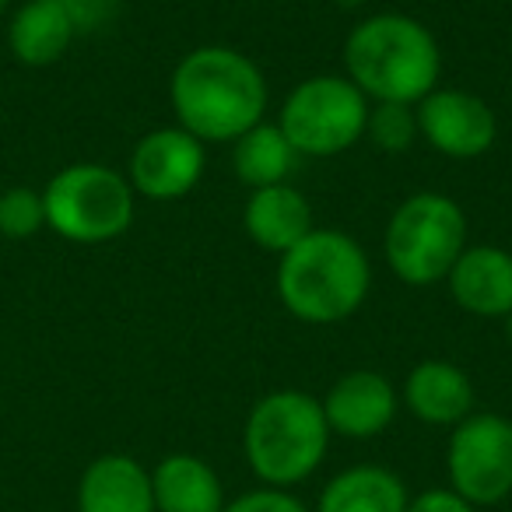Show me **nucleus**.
<instances>
[{
	"instance_id": "f257e3e1",
	"label": "nucleus",
	"mask_w": 512,
	"mask_h": 512,
	"mask_svg": "<svg viewBox=\"0 0 512 512\" xmlns=\"http://www.w3.org/2000/svg\"><path fill=\"white\" fill-rule=\"evenodd\" d=\"M267 78L253 57L235 46H197L169 78V106L176 127L200 144H232L249 127L264 123Z\"/></svg>"
},
{
	"instance_id": "f03ea898",
	"label": "nucleus",
	"mask_w": 512,
	"mask_h": 512,
	"mask_svg": "<svg viewBox=\"0 0 512 512\" xmlns=\"http://www.w3.org/2000/svg\"><path fill=\"white\" fill-rule=\"evenodd\" d=\"M278 302L309 327H334L365 306L372 264L365 246L341 228H313L278 256Z\"/></svg>"
},
{
	"instance_id": "7ed1b4c3",
	"label": "nucleus",
	"mask_w": 512,
	"mask_h": 512,
	"mask_svg": "<svg viewBox=\"0 0 512 512\" xmlns=\"http://www.w3.org/2000/svg\"><path fill=\"white\" fill-rule=\"evenodd\" d=\"M344 78L369 102L418 106L439 88V39L425 22L400 11L369 15L344 39Z\"/></svg>"
},
{
	"instance_id": "20e7f679",
	"label": "nucleus",
	"mask_w": 512,
	"mask_h": 512,
	"mask_svg": "<svg viewBox=\"0 0 512 512\" xmlns=\"http://www.w3.org/2000/svg\"><path fill=\"white\" fill-rule=\"evenodd\" d=\"M330 439L320 397L306 390L264 393L242 425V453L264 488L292 491L309 481L327 460Z\"/></svg>"
},
{
	"instance_id": "39448f33",
	"label": "nucleus",
	"mask_w": 512,
	"mask_h": 512,
	"mask_svg": "<svg viewBox=\"0 0 512 512\" xmlns=\"http://www.w3.org/2000/svg\"><path fill=\"white\" fill-rule=\"evenodd\" d=\"M463 249H467V214L449 193H411L386 221V267L407 288L442 285Z\"/></svg>"
},
{
	"instance_id": "423d86ee",
	"label": "nucleus",
	"mask_w": 512,
	"mask_h": 512,
	"mask_svg": "<svg viewBox=\"0 0 512 512\" xmlns=\"http://www.w3.org/2000/svg\"><path fill=\"white\" fill-rule=\"evenodd\" d=\"M46 228L67 242L99 246L134 225L137 193L120 169L102 162H74L43 186Z\"/></svg>"
},
{
	"instance_id": "0eeeda50",
	"label": "nucleus",
	"mask_w": 512,
	"mask_h": 512,
	"mask_svg": "<svg viewBox=\"0 0 512 512\" xmlns=\"http://www.w3.org/2000/svg\"><path fill=\"white\" fill-rule=\"evenodd\" d=\"M369 106L344 74H313L285 95L274 123L299 158H334L365 137Z\"/></svg>"
},
{
	"instance_id": "6e6552de",
	"label": "nucleus",
	"mask_w": 512,
	"mask_h": 512,
	"mask_svg": "<svg viewBox=\"0 0 512 512\" xmlns=\"http://www.w3.org/2000/svg\"><path fill=\"white\" fill-rule=\"evenodd\" d=\"M446 477L474 509L502 505L512 495V421L495 411H474L446 442Z\"/></svg>"
},
{
	"instance_id": "1a4fd4ad",
	"label": "nucleus",
	"mask_w": 512,
	"mask_h": 512,
	"mask_svg": "<svg viewBox=\"0 0 512 512\" xmlns=\"http://www.w3.org/2000/svg\"><path fill=\"white\" fill-rule=\"evenodd\" d=\"M207 151L193 134L183 127H158L148 130L134 144L127 162V183L134 186L137 197L151 204H172L193 193V186L204 179Z\"/></svg>"
},
{
	"instance_id": "9d476101",
	"label": "nucleus",
	"mask_w": 512,
	"mask_h": 512,
	"mask_svg": "<svg viewBox=\"0 0 512 512\" xmlns=\"http://www.w3.org/2000/svg\"><path fill=\"white\" fill-rule=\"evenodd\" d=\"M414 113H418L421 141L456 162L488 155L498 137L495 109L481 95L463 88H435L414 106Z\"/></svg>"
},
{
	"instance_id": "9b49d317",
	"label": "nucleus",
	"mask_w": 512,
	"mask_h": 512,
	"mask_svg": "<svg viewBox=\"0 0 512 512\" xmlns=\"http://www.w3.org/2000/svg\"><path fill=\"white\" fill-rule=\"evenodd\" d=\"M320 404L330 435L365 442L383 435L393 425V418L400 411V393L383 372L355 369L334 379V386L323 393Z\"/></svg>"
},
{
	"instance_id": "f8f14e48",
	"label": "nucleus",
	"mask_w": 512,
	"mask_h": 512,
	"mask_svg": "<svg viewBox=\"0 0 512 512\" xmlns=\"http://www.w3.org/2000/svg\"><path fill=\"white\" fill-rule=\"evenodd\" d=\"M442 285L463 313L477 320H502L512 309V253L495 242H467Z\"/></svg>"
},
{
	"instance_id": "ddd939ff",
	"label": "nucleus",
	"mask_w": 512,
	"mask_h": 512,
	"mask_svg": "<svg viewBox=\"0 0 512 512\" xmlns=\"http://www.w3.org/2000/svg\"><path fill=\"white\" fill-rule=\"evenodd\" d=\"M404 407L432 428H456L474 414V383L460 365L425 358L404 379Z\"/></svg>"
},
{
	"instance_id": "4468645a",
	"label": "nucleus",
	"mask_w": 512,
	"mask_h": 512,
	"mask_svg": "<svg viewBox=\"0 0 512 512\" xmlns=\"http://www.w3.org/2000/svg\"><path fill=\"white\" fill-rule=\"evenodd\" d=\"M242 228H246L253 246L281 256L316 228L313 204L292 183L249 190V200L242 207Z\"/></svg>"
},
{
	"instance_id": "2eb2a0df",
	"label": "nucleus",
	"mask_w": 512,
	"mask_h": 512,
	"mask_svg": "<svg viewBox=\"0 0 512 512\" xmlns=\"http://www.w3.org/2000/svg\"><path fill=\"white\" fill-rule=\"evenodd\" d=\"M78 512H155L151 470L127 453H102L78 481Z\"/></svg>"
},
{
	"instance_id": "dca6fc26",
	"label": "nucleus",
	"mask_w": 512,
	"mask_h": 512,
	"mask_svg": "<svg viewBox=\"0 0 512 512\" xmlns=\"http://www.w3.org/2000/svg\"><path fill=\"white\" fill-rule=\"evenodd\" d=\"M155 512H225V484L218 470L193 453H169L151 470Z\"/></svg>"
},
{
	"instance_id": "f3484780",
	"label": "nucleus",
	"mask_w": 512,
	"mask_h": 512,
	"mask_svg": "<svg viewBox=\"0 0 512 512\" xmlns=\"http://www.w3.org/2000/svg\"><path fill=\"white\" fill-rule=\"evenodd\" d=\"M411 502L404 477L383 463H355L323 484L313 512H404Z\"/></svg>"
},
{
	"instance_id": "a211bd4d",
	"label": "nucleus",
	"mask_w": 512,
	"mask_h": 512,
	"mask_svg": "<svg viewBox=\"0 0 512 512\" xmlns=\"http://www.w3.org/2000/svg\"><path fill=\"white\" fill-rule=\"evenodd\" d=\"M74 22L60 8V0H25L8 25V46L18 64L25 67H50L71 50Z\"/></svg>"
},
{
	"instance_id": "6ab92c4d",
	"label": "nucleus",
	"mask_w": 512,
	"mask_h": 512,
	"mask_svg": "<svg viewBox=\"0 0 512 512\" xmlns=\"http://www.w3.org/2000/svg\"><path fill=\"white\" fill-rule=\"evenodd\" d=\"M299 169V151L288 144L278 123H256L239 141H232V172L249 190L288 183Z\"/></svg>"
},
{
	"instance_id": "aec40b11",
	"label": "nucleus",
	"mask_w": 512,
	"mask_h": 512,
	"mask_svg": "<svg viewBox=\"0 0 512 512\" xmlns=\"http://www.w3.org/2000/svg\"><path fill=\"white\" fill-rule=\"evenodd\" d=\"M365 141H372L386 155H404L421 141L418 134V113L414 106H400V102H372L369 120H365Z\"/></svg>"
},
{
	"instance_id": "412c9836",
	"label": "nucleus",
	"mask_w": 512,
	"mask_h": 512,
	"mask_svg": "<svg viewBox=\"0 0 512 512\" xmlns=\"http://www.w3.org/2000/svg\"><path fill=\"white\" fill-rule=\"evenodd\" d=\"M39 228H46L43 190L4 186L0 190V235L4 239H32Z\"/></svg>"
},
{
	"instance_id": "4be33fe9",
	"label": "nucleus",
	"mask_w": 512,
	"mask_h": 512,
	"mask_svg": "<svg viewBox=\"0 0 512 512\" xmlns=\"http://www.w3.org/2000/svg\"><path fill=\"white\" fill-rule=\"evenodd\" d=\"M225 512H313L299 495L285 488H253L235 495L232 502H225Z\"/></svg>"
},
{
	"instance_id": "5701e85b",
	"label": "nucleus",
	"mask_w": 512,
	"mask_h": 512,
	"mask_svg": "<svg viewBox=\"0 0 512 512\" xmlns=\"http://www.w3.org/2000/svg\"><path fill=\"white\" fill-rule=\"evenodd\" d=\"M60 8L67 11V18H71L81 36V32L106 29L116 18V11H120V0H60Z\"/></svg>"
},
{
	"instance_id": "b1692460",
	"label": "nucleus",
	"mask_w": 512,
	"mask_h": 512,
	"mask_svg": "<svg viewBox=\"0 0 512 512\" xmlns=\"http://www.w3.org/2000/svg\"><path fill=\"white\" fill-rule=\"evenodd\" d=\"M404 512H477L467 498H460L453 488H428L421 495H411Z\"/></svg>"
},
{
	"instance_id": "393cba45",
	"label": "nucleus",
	"mask_w": 512,
	"mask_h": 512,
	"mask_svg": "<svg viewBox=\"0 0 512 512\" xmlns=\"http://www.w3.org/2000/svg\"><path fill=\"white\" fill-rule=\"evenodd\" d=\"M502 330H505V337H509V344H512V309L502 316Z\"/></svg>"
},
{
	"instance_id": "a878e982",
	"label": "nucleus",
	"mask_w": 512,
	"mask_h": 512,
	"mask_svg": "<svg viewBox=\"0 0 512 512\" xmlns=\"http://www.w3.org/2000/svg\"><path fill=\"white\" fill-rule=\"evenodd\" d=\"M337 4H341V8H362L365 0H337Z\"/></svg>"
},
{
	"instance_id": "bb28decb",
	"label": "nucleus",
	"mask_w": 512,
	"mask_h": 512,
	"mask_svg": "<svg viewBox=\"0 0 512 512\" xmlns=\"http://www.w3.org/2000/svg\"><path fill=\"white\" fill-rule=\"evenodd\" d=\"M8 8H11V0H0V15H4Z\"/></svg>"
},
{
	"instance_id": "cd10ccee",
	"label": "nucleus",
	"mask_w": 512,
	"mask_h": 512,
	"mask_svg": "<svg viewBox=\"0 0 512 512\" xmlns=\"http://www.w3.org/2000/svg\"><path fill=\"white\" fill-rule=\"evenodd\" d=\"M0 190H4V186H0Z\"/></svg>"
}]
</instances>
